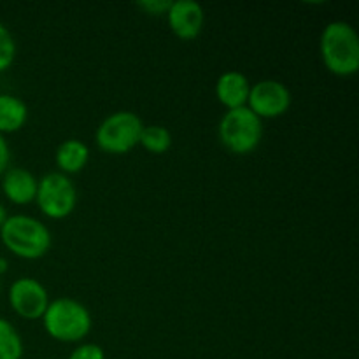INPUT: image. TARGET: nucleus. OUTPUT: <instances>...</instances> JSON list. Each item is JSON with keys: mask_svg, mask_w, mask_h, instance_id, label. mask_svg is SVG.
Instances as JSON below:
<instances>
[{"mask_svg": "<svg viewBox=\"0 0 359 359\" xmlns=\"http://www.w3.org/2000/svg\"><path fill=\"white\" fill-rule=\"evenodd\" d=\"M319 49L325 67L335 76H354L359 70V37L346 21H332L326 25Z\"/></svg>", "mask_w": 359, "mask_h": 359, "instance_id": "obj_1", "label": "nucleus"}, {"mask_svg": "<svg viewBox=\"0 0 359 359\" xmlns=\"http://www.w3.org/2000/svg\"><path fill=\"white\" fill-rule=\"evenodd\" d=\"M0 238L9 252L23 259H39L51 248V231L44 223L32 216L7 217L0 228Z\"/></svg>", "mask_w": 359, "mask_h": 359, "instance_id": "obj_2", "label": "nucleus"}, {"mask_svg": "<svg viewBox=\"0 0 359 359\" xmlns=\"http://www.w3.org/2000/svg\"><path fill=\"white\" fill-rule=\"evenodd\" d=\"M42 325L46 333L58 342H79L90 333L91 314L81 302L72 298H56L49 302Z\"/></svg>", "mask_w": 359, "mask_h": 359, "instance_id": "obj_3", "label": "nucleus"}, {"mask_svg": "<svg viewBox=\"0 0 359 359\" xmlns=\"http://www.w3.org/2000/svg\"><path fill=\"white\" fill-rule=\"evenodd\" d=\"M219 140L230 153L249 154L259 146L263 123L248 107L226 111L219 121Z\"/></svg>", "mask_w": 359, "mask_h": 359, "instance_id": "obj_4", "label": "nucleus"}, {"mask_svg": "<svg viewBox=\"0 0 359 359\" xmlns=\"http://www.w3.org/2000/svg\"><path fill=\"white\" fill-rule=\"evenodd\" d=\"M142 128V121L135 112L118 111L98 125L95 140L104 153L126 154L139 146Z\"/></svg>", "mask_w": 359, "mask_h": 359, "instance_id": "obj_5", "label": "nucleus"}, {"mask_svg": "<svg viewBox=\"0 0 359 359\" xmlns=\"http://www.w3.org/2000/svg\"><path fill=\"white\" fill-rule=\"evenodd\" d=\"M35 202L49 219H63L70 216L77 205L76 184L62 172H49L39 181Z\"/></svg>", "mask_w": 359, "mask_h": 359, "instance_id": "obj_6", "label": "nucleus"}, {"mask_svg": "<svg viewBox=\"0 0 359 359\" xmlns=\"http://www.w3.org/2000/svg\"><path fill=\"white\" fill-rule=\"evenodd\" d=\"M291 91L286 84L276 79H265L251 86L248 109L259 119H272L286 114L291 107Z\"/></svg>", "mask_w": 359, "mask_h": 359, "instance_id": "obj_7", "label": "nucleus"}, {"mask_svg": "<svg viewBox=\"0 0 359 359\" xmlns=\"http://www.w3.org/2000/svg\"><path fill=\"white\" fill-rule=\"evenodd\" d=\"M9 304L20 318L35 321L44 316L49 305V294L37 279L21 277L11 284Z\"/></svg>", "mask_w": 359, "mask_h": 359, "instance_id": "obj_8", "label": "nucleus"}, {"mask_svg": "<svg viewBox=\"0 0 359 359\" xmlns=\"http://www.w3.org/2000/svg\"><path fill=\"white\" fill-rule=\"evenodd\" d=\"M168 27L172 34L182 41H193L198 37L205 23V13L198 2L193 0H177L172 2L167 11Z\"/></svg>", "mask_w": 359, "mask_h": 359, "instance_id": "obj_9", "label": "nucleus"}, {"mask_svg": "<svg viewBox=\"0 0 359 359\" xmlns=\"http://www.w3.org/2000/svg\"><path fill=\"white\" fill-rule=\"evenodd\" d=\"M39 181L27 168H7L2 175V193L14 205H28L35 202Z\"/></svg>", "mask_w": 359, "mask_h": 359, "instance_id": "obj_10", "label": "nucleus"}, {"mask_svg": "<svg viewBox=\"0 0 359 359\" xmlns=\"http://www.w3.org/2000/svg\"><path fill=\"white\" fill-rule=\"evenodd\" d=\"M249 91H251V83L248 76L237 70L221 74L216 83V97L219 104L226 107V111L248 107Z\"/></svg>", "mask_w": 359, "mask_h": 359, "instance_id": "obj_11", "label": "nucleus"}, {"mask_svg": "<svg viewBox=\"0 0 359 359\" xmlns=\"http://www.w3.org/2000/svg\"><path fill=\"white\" fill-rule=\"evenodd\" d=\"M56 167L60 168V172L65 175L69 174H77V172L83 170L84 167L90 161V149L84 142L77 139H69L63 144H60V147L56 149L55 154Z\"/></svg>", "mask_w": 359, "mask_h": 359, "instance_id": "obj_12", "label": "nucleus"}, {"mask_svg": "<svg viewBox=\"0 0 359 359\" xmlns=\"http://www.w3.org/2000/svg\"><path fill=\"white\" fill-rule=\"evenodd\" d=\"M28 119V107L14 95L0 93V133L20 132Z\"/></svg>", "mask_w": 359, "mask_h": 359, "instance_id": "obj_13", "label": "nucleus"}, {"mask_svg": "<svg viewBox=\"0 0 359 359\" xmlns=\"http://www.w3.org/2000/svg\"><path fill=\"white\" fill-rule=\"evenodd\" d=\"M23 358V340L7 319L0 318V359Z\"/></svg>", "mask_w": 359, "mask_h": 359, "instance_id": "obj_14", "label": "nucleus"}, {"mask_svg": "<svg viewBox=\"0 0 359 359\" xmlns=\"http://www.w3.org/2000/svg\"><path fill=\"white\" fill-rule=\"evenodd\" d=\"M140 146L146 151L153 154H163L170 149L172 146V135L167 128L158 125L144 126L142 133H140Z\"/></svg>", "mask_w": 359, "mask_h": 359, "instance_id": "obj_15", "label": "nucleus"}, {"mask_svg": "<svg viewBox=\"0 0 359 359\" xmlns=\"http://www.w3.org/2000/svg\"><path fill=\"white\" fill-rule=\"evenodd\" d=\"M16 58V42L6 25L0 23V72H6Z\"/></svg>", "mask_w": 359, "mask_h": 359, "instance_id": "obj_16", "label": "nucleus"}, {"mask_svg": "<svg viewBox=\"0 0 359 359\" xmlns=\"http://www.w3.org/2000/svg\"><path fill=\"white\" fill-rule=\"evenodd\" d=\"M69 359H105V353L97 344H83L72 351Z\"/></svg>", "mask_w": 359, "mask_h": 359, "instance_id": "obj_17", "label": "nucleus"}, {"mask_svg": "<svg viewBox=\"0 0 359 359\" xmlns=\"http://www.w3.org/2000/svg\"><path fill=\"white\" fill-rule=\"evenodd\" d=\"M170 4L172 2H168V0H140V2H137V7L146 14H151V16H161V14H167Z\"/></svg>", "mask_w": 359, "mask_h": 359, "instance_id": "obj_18", "label": "nucleus"}, {"mask_svg": "<svg viewBox=\"0 0 359 359\" xmlns=\"http://www.w3.org/2000/svg\"><path fill=\"white\" fill-rule=\"evenodd\" d=\"M9 161H11V151H9V144H7L6 137L0 133V177L4 175V172L9 168Z\"/></svg>", "mask_w": 359, "mask_h": 359, "instance_id": "obj_19", "label": "nucleus"}, {"mask_svg": "<svg viewBox=\"0 0 359 359\" xmlns=\"http://www.w3.org/2000/svg\"><path fill=\"white\" fill-rule=\"evenodd\" d=\"M7 217H9V214H7V209L2 205V203H0V228H2V224L6 223Z\"/></svg>", "mask_w": 359, "mask_h": 359, "instance_id": "obj_20", "label": "nucleus"}, {"mask_svg": "<svg viewBox=\"0 0 359 359\" xmlns=\"http://www.w3.org/2000/svg\"><path fill=\"white\" fill-rule=\"evenodd\" d=\"M7 266H9V263H7V259H6V258H0V276L7 272Z\"/></svg>", "mask_w": 359, "mask_h": 359, "instance_id": "obj_21", "label": "nucleus"}]
</instances>
